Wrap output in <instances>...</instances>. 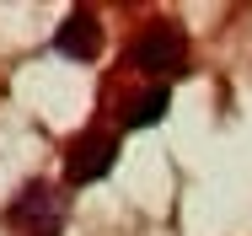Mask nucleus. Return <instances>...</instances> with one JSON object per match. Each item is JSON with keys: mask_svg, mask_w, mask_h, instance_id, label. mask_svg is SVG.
Segmentation results:
<instances>
[{"mask_svg": "<svg viewBox=\"0 0 252 236\" xmlns=\"http://www.w3.org/2000/svg\"><path fill=\"white\" fill-rule=\"evenodd\" d=\"M54 48H59L64 59H97V48H102V16L92 11V5L70 11L64 27L54 33Z\"/></svg>", "mask_w": 252, "mask_h": 236, "instance_id": "nucleus-4", "label": "nucleus"}, {"mask_svg": "<svg viewBox=\"0 0 252 236\" xmlns=\"http://www.w3.org/2000/svg\"><path fill=\"white\" fill-rule=\"evenodd\" d=\"M129 70H140L151 86H161V75H183L188 70V33L177 22H145L129 43Z\"/></svg>", "mask_w": 252, "mask_h": 236, "instance_id": "nucleus-1", "label": "nucleus"}, {"mask_svg": "<svg viewBox=\"0 0 252 236\" xmlns=\"http://www.w3.org/2000/svg\"><path fill=\"white\" fill-rule=\"evenodd\" d=\"M64 215H70V209H64V199H59L49 183H27V188L5 204L0 220L16 236H59L64 231Z\"/></svg>", "mask_w": 252, "mask_h": 236, "instance_id": "nucleus-2", "label": "nucleus"}, {"mask_svg": "<svg viewBox=\"0 0 252 236\" xmlns=\"http://www.w3.org/2000/svg\"><path fill=\"white\" fill-rule=\"evenodd\" d=\"M166 107H172V86L161 81V86H145L140 97H129V102H124V113H118V124H124V129H151Z\"/></svg>", "mask_w": 252, "mask_h": 236, "instance_id": "nucleus-5", "label": "nucleus"}, {"mask_svg": "<svg viewBox=\"0 0 252 236\" xmlns=\"http://www.w3.org/2000/svg\"><path fill=\"white\" fill-rule=\"evenodd\" d=\"M113 161H118V129L92 124L86 135H75V140L64 145V183H70V188L102 183V177L113 172Z\"/></svg>", "mask_w": 252, "mask_h": 236, "instance_id": "nucleus-3", "label": "nucleus"}]
</instances>
